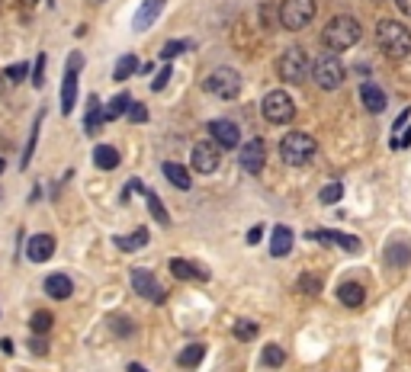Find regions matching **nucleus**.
I'll return each mask as SVG.
<instances>
[{"label": "nucleus", "mask_w": 411, "mask_h": 372, "mask_svg": "<svg viewBox=\"0 0 411 372\" xmlns=\"http://www.w3.org/2000/svg\"><path fill=\"white\" fill-rule=\"evenodd\" d=\"M360 35H363L360 23L353 17H347V13H341V17L328 19L325 33H321V45H325L331 55H341V51L353 49V45L360 42Z\"/></svg>", "instance_id": "nucleus-1"}, {"label": "nucleus", "mask_w": 411, "mask_h": 372, "mask_svg": "<svg viewBox=\"0 0 411 372\" xmlns=\"http://www.w3.org/2000/svg\"><path fill=\"white\" fill-rule=\"evenodd\" d=\"M376 42L389 58H405V55H411V33H408V26H402L398 19H382V23L376 26Z\"/></svg>", "instance_id": "nucleus-2"}, {"label": "nucleus", "mask_w": 411, "mask_h": 372, "mask_svg": "<svg viewBox=\"0 0 411 372\" xmlns=\"http://www.w3.org/2000/svg\"><path fill=\"white\" fill-rule=\"evenodd\" d=\"M315 151H319V145H315V138H312L309 132H289L280 141V157H283L289 167L312 164V161H315Z\"/></svg>", "instance_id": "nucleus-3"}, {"label": "nucleus", "mask_w": 411, "mask_h": 372, "mask_svg": "<svg viewBox=\"0 0 411 372\" xmlns=\"http://www.w3.org/2000/svg\"><path fill=\"white\" fill-rule=\"evenodd\" d=\"M315 13H319V3H315V0H283L277 10V19L283 29L299 33V29H305V26L315 19Z\"/></svg>", "instance_id": "nucleus-4"}, {"label": "nucleus", "mask_w": 411, "mask_h": 372, "mask_svg": "<svg viewBox=\"0 0 411 372\" xmlns=\"http://www.w3.org/2000/svg\"><path fill=\"white\" fill-rule=\"evenodd\" d=\"M309 55H305L299 45H293V49H286L283 55H280L277 61V74L283 83H303L305 77H309Z\"/></svg>", "instance_id": "nucleus-5"}, {"label": "nucleus", "mask_w": 411, "mask_h": 372, "mask_svg": "<svg viewBox=\"0 0 411 372\" xmlns=\"http://www.w3.org/2000/svg\"><path fill=\"white\" fill-rule=\"evenodd\" d=\"M260 109H264V119H267L270 125H289L296 119V103H293V97L283 90H270L267 97H264V103H260Z\"/></svg>", "instance_id": "nucleus-6"}, {"label": "nucleus", "mask_w": 411, "mask_h": 372, "mask_svg": "<svg viewBox=\"0 0 411 372\" xmlns=\"http://www.w3.org/2000/svg\"><path fill=\"white\" fill-rule=\"evenodd\" d=\"M206 90L212 93V97L218 99H235L238 93H241V74H238L235 67H216L209 77H206V83H202Z\"/></svg>", "instance_id": "nucleus-7"}, {"label": "nucleus", "mask_w": 411, "mask_h": 372, "mask_svg": "<svg viewBox=\"0 0 411 372\" xmlns=\"http://www.w3.org/2000/svg\"><path fill=\"white\" fill-rule=\"evenodd\" d=\"M312 74H315V83H319L321 90H337L341 83H344V65L337 55H321L315 65H312Z\"/></svg>", "instance_id": "nucleus-8"}, {"label": "nucleus", "mask_w": 411, "mask_h": 372, "mask_svg": "<svg viewBox=\"0 0 411 372\" xmlns=\"http://www.w3.org/2000/svg\"><path fill=\"white\" fill-rule=\"evenodd\" d=\"M84 67V55L81 51H71L67 55V71H65V81H61V113H74V103H77V74Z\"/></svg>", "instance_id": "nucleus-9"}, {"label": "nucleus", "mask_w": 411, "mask_h": 372, "mask_svg": "<svg viewBox=\"0 0 411 372\" xmlns=\"http://www.w3.org/2000/svg\"><path fill=\"white\" fill-rule=\"evenodd\" d=\"M218 161H222V154H218V145L212 138L193 145V151H190V164H193L196 174H216Z\"/></svg>", "instance_id": "nucleus-10"}, {"label": "nucleus", "mask_w": 411, "mask_h": 372, "mask_svg": "<svg viewBox=\"0 0 411 372\" xmlns=\"http://www.w3.org/2000/svg\"><path fill=\"white\" fill-rule=\"evenodd\" d=\"M132 289L138 292L142 298H148V302H154V305H161L164 298H168V292H164V286H161L158 280H154V273H148V270H132Z\"/></svg>", "instance_id": "nucleus-11"}, {"label": "nucleus", "mask_w": 411, "mask_h": 372, "mask_svg": "<svg viewBox=\"0 0 411 372\" xmlns=\"http://www.w3.org/2000/svg\"><path fill=\"white\" fill-rule=\"evenodd\" d=\"M209 135L218 148H241V129L232 119H212L209 122Z\"/></svg>", "instance_id": "nucleus-12"}, {"label": "nucleus", "mask_w": 411, "mask_h": 372, "mask_svg": "<svg viewBox=\"0 0 411 372\" xmlns=\"http://www.w3.org/2000/svg\"><path fill=\"white\" fill-rule=\"evenodd\" d=\"M238 161H241L244 174H254L257 177L260 170H264V161H267V145L260 138H251L241 145V154H238Z\"/></svg>", "instance_id": "nucleus-13"}, {"label": "nucleus", "mask_w": 411, "mask_h": 372, "mask_svg": "<svg viewBox=\"0 0 411 372\" xmlns=\"http://www.w3.org/2000/svg\"><path fill=\"white\" fill-rule=\"evenodd\" d=\"M170 273L180 282H209V270L193 264V260H184V257H174V260H170Z\"/></svg>", "instance_id": "nucleus-14"}, {"label": "nucleus", "mask_w": 411, "mask_h": 372, "mask_svg": "<svg viewBox=\"0 0 411 372\" xmlns=\"http://www.w3.org/2000/svg\"><path fill=\"white\" fill-rule=\"evenodd\" d=\"M305 238L319 241V244H337V248H344L347 254H357L360 250V238H353L347 232H331V228H319V232H309Z\"/></svg>", "instance_id": "nucleus-15"}, {"label": "nucleus", "mask_w": 411, "mask_h": 372, "mask_svg": "<svg viewBox=\"0 0 411 372\" xmlns=\"http://www.w3.org/2000/svg\"><path fill=\"white\" fill-rule=\"evenodd\" d=\"M51 254H55V238L51 234H33L29 244H26V257L33 264H45V260H51Z\"/></svg>", "instance_id": "nucleus-16"}, {"label": "nucleus", "mask_w": 411, "mask_h": 372, "mask_svg": "<svg viewBox=\"0 0 411 372\" xmlns=\"http://www.w3.org/2000/svg\"><path fill=\"white\" fill-rule=\"evenodd\" d=\"M164 3H168V0H145L142 7H138V13H135V19H132V29H135V33H145L148 26H154V19L161 17Z\"/></svg>", "instance_id": "nucleus-17"}, {"label": "nucleus", "mask_w": 411, "mask_h": 372, "mask_svg": "<svg viewBox=\"0 0 411 372\" xmlns=\"http://www.w3.org/2000/svg\"><path fill=\"white\" fill-rule=\"evenodd\" d=\"M360 103L369 109V113H382L386 109V90L379 83H360Z\"/></svg>", "instance_id": "nucleus-18"}, {"label": "nucleus", "mask_w": 411, "mask_h": 372, "mask_svg": "<svg viewBox=\"0 0 411 372\" xmlns=\"http://www.w3.org/2000/svg\"><path fill=\"white\" fill-rule=\"evenodd\" d=\"M103 106H100V97L97 93H90L87 97V116H84V132L87 135H100V129H103Z\"/></svg>", "instance_id": "nucleus-19"}, {"label": "nucleus", "mask_w": 411, "mask_h": 372, "mask_svg": "<svg viewBox=\"0 0 411 372\" xmlns=\"http://www.w3.org/2000/svg\"><path fill=\"white\" fill-rule=\"evenodd\" d=\"M293 241H296L293 228L277 225V228H273V238H270V254H273V257H286L289 250H293Z\"/></svg>", "instance_id": "nucleus-20"}, {"label": "nucleus", "mask_w": 411, "mask_h": 372, "mask_svg": "<svg viewBox=\"0 0 411 372\" xmlns=\"http://www.w3.org/2000/svg\"><path fill=\"white\" fill-rule=\"evenodd\" d=\"M337 298H341V305L347 308H360L366 302V292H363L360 282H341L337 286Z\"/></svg>", "instance_id": "nucleus-21"}, {"label": "nucleus", "mask_w": 411, "mask_h": 372, "mask_svg": "<svg viewBox=\"0 0 411 372\" xmlns=\"http://www.w3.org/2000/svg\"><path fill=\"white\" fill-rule=\"evenodd\" d=\"M164 170V177H168L170 183H174L180 193H186V190H193V177H190V170L186 167H180V164H174V161H168V164L161 167Z\"/></svg>", "instance_id": "nucleus-22"}, {"label": "nucleus", "mask_w": 411, "mask_h": 372, "mask_svg": "<svg viewBox=\"0 0 411 372\" xmlns=\"http://www.w3.org/2000/svg\"><path fill=\"white\" fill-rule=\"evenodd\" d=\"M45 292H49L51 298H71L74 282H71V276H65V273H51L49 280H45Z\"/></svg>", "instance_id": "nucleus-23"}, {"label": "nucleus", "mask_w": 411, "mask_h": 372, "mask_svg": "<svg viewBox=\"0 0 411 372\" xmlns=\"http://www.w3.org/2000/svg\"><path fill=\"white\" fill-rule=\"evenodd\" d=\"M382 257H386V264H392V266H405V264H411V244L392 241V244H386Z\"/></svg>", "instance_id": "nucleus-24"}, {"label": "nucleus", "mask_w": 411, "mask_h": 372, "mask_svg": "<svg viewBox=\"0 0 411 372\" xmlns=\"http://www.w3.org/2000/svg\"><path fill=\"white\" fill-rule=\"evenodd\" d=\"M93 164L100 167V170H116L119 151L113 148V145H97V148H93Z\"/></svg>", "instance_id": "nucleus-25"}, {"label": "nucleus", "mask_w": 411, "mask_h": 372, "mask_svg": "<svg viewBox=\"0 0 411 372\" xmlns=\"http://www.w3.org/2000/svg\"><path fill=\"white\" fill-rule=\"evenodd\" d=\"M129 106H132L129 93H116V97H113L106 106H103V119H106V122H113V119H122L129 113Z\"/></svg>", "instance_id": "nucleus-26"}, {"label": "nucleus", "mask_w": 411, "mask_h": 372, "mask_svg": "<svg viewBox=\"0 0 411 372\" xmlns=\"http://www.w3.org/2000/svg\"><path fill=\"white\" fill-rule=\"evenodd\" d=\"M202 359H206V343H190V347L180 350V356H177V366L193 369V366H200Z\"/></svg>", "instance_id": "nucleus-27"}, {"label": "nucleus", "mask_w": 411, "mask_h": 372, "mask_svg": "<svg viewBox=\"0 0 411 372\" xmlns=\"http://www.w3.org/2000/svg\"><path fill=\"white\" fill-rule=\"evenodd\" d=\"M113 241H116L119 250H138L148 244V228H135L132 234H116Z\"/></svg>", "instance_id": "nucleus-28"}, {"label": "nucleus", "mask_w": 411, "mask_h": 372, "mask_svg": "<svg viewBox=\"0 0 411 372\" xmlns=\"http://www.w3.org/2000/svg\"><path fill=\"white\" fill-rule=\"evenodd\" d=\"M138 67H142V65H138V58H135V55H122V58L116 61V67H113V81L126 83L132 74H138Z\"/></svg>", "instance_id": "nucleus-29"}, {"label": "nucleus", "mask_w": 411, "mask_h": 372, "mask_svg": "<svg viewBox=\"0 0 411 372\" xmlns=\"http://www.w3.org/2000/svg\"><path fill=\"white\" fill-rule=\"evenodd\" d=\"M42 119H45V113L39 109V116H35V122H33V132H29V141H26V151H23V161H19V167H29V161H33V151H35V145H39V129H42Z\"/></svg>", "instance_id": "nucleus-30"}, {"label": "nucleus", "mask_w": 411, "mask_h": 372, "mask_svg": "<svg viewBox=\"0 0 411 372\" xmlns=\"http://www.w3.org/2000/svg\"><path fill=\"white\" fill-rule=\"evenodd\" d=\"M142 196L148 199V209H152V216L158 218V225H170V216H168V209H164V202H161V196H158V193L145 186V190H142Z\"/></svg>", "instance_id": "nucleus-31"}, {"label": "nucleus", "mask_w": 411, "mask_h": 372, "mask_svg": "<svg viewBox=\"0 0 411 372\" xmlns=\"http://www.w3.org/2000/svg\"><path fill=\"white\" fill-rule=\"evenodd\" d=\"M260 363L267 366V369H280V366L286 363L283 347H277V343H267V347H264V353H260Z\"/></svg>", "instance_id": "nucleus-32"}, {"label": "nucleus", "mask_w": 411, "mask_h": 372, "mask_svg": "<svg viewBox=\"0 0 411 372\" xmlns=\"http://www.w3.org/2000/svg\"><path fill=\"white\" fill-rule=\"evenodd\" d=\"M51 324H55V318H51V312H45V308L33 312V318H29V327H33V334H49Z\"/></svg>", "instance_id": "nucleus-33"}, {"label": "nucleus", "mask_w": 411, "mask_h": 372, "mask_svg": "<svg viewBox=\"0 0 411 372\" xmlns=\"http://www.w3.org/2000/svg\"><path fill=\"white\" fill-rule=\"evenodd\" d=\"M186 49H190V42H184V39H170L168 45L161 49V61H164V65H170V61H174L177 55H184Z\"/></svg>", "instance_id": "nucleus-34"}, {"label": "nucleus", "mask_w": 411, "mask_h": 372, "mask_svg": "<svg viewBox=\"0 0 411 372\" xmlns=\"http://www.w3.org/2000/svg\"><path fill=\"white\" fill-rule=\"evenodd\" d=\"M299 292H303V296H319L321 292V276L319 273H303L299 276Z\"/></svg>", "instance_id": "nucleus-35"}, {"label": "nucleus", "mask_w": 411, "mask_h": 372, "mask_svg": "<svg viewBox=\"0 0 411 372\" xmlns=\"http://www.w3.org/2000/svg\"><path fill=\"white\" fill-rule=\"evenodd\" d=\"M232 331H235V337H238V340H244V343H248V340H254V337H257V324H254V321H248V318H238Z\"/></svg>", "instance_id": "nucleus-36"}, {"label": "nucleus", "mask_w": 411, "mask_h": 372, "mask_svg": "<svg viewBox=\"0 0 411 372\" xmlns=\"http://www.w3.org/2000/svg\"><path fill=\"white\" fill-rule=\"evenodd\" d=\"M341 196H344V186H341V183H328L325 190L319 193V202H325V206H335V202H341Z\"/></svg>", "instance_id": "nucleus-37"}, {"label": "nucleus", "mask_w": 411, "mask_h": 372, "mask_svg": "<svg viewBox=\"0 0 411 372\" xmlns=\"http://www.w3.org/2000/svg\"><path fill=\"white\" fill-rule=\"evenodd\" d=\"M109 327H113L119 337H132L135 334V324L129 321V318H122V314H113V318H109Z\"/></svg>", "instance_id": "nucleus-38"}, {"label": "nucleus", "mask_w": 411, "mask_h": 372, "mask_svg": "<svg viewBox=\"0 0 411 372\" xmlns=\"http://www.w3.org/2000/svg\"><path fill=\"white\" fill-rule=\"evenodd\" d=\"M170 77H174V67H170V65H164V67H161V71H158V74H154V81H152V90H154V93H161V90H164V87H168V81H170Z\"/></svg>", "instance_id": "nucleus-39"}, {"label": "nucleus", "mask_w": 411, "mask_h": 372, "mask_svg": "<svg viewBox=\"0 0 411 372\" xmlns=\"http://www.w3.org/2000/svg\"><path fill=\"white\" fill-rule=\"evenodd\" d=\"M126 116H129V122H148V106L145 103H132Z\"/></svg>", "instance_id": "nucleus-40"}, {"label": "nucleus", "mask_w": 411, "mask_h": 372, "mask_svg": "<svg viewBox=\"0 0 411 372\" xmlns=\"http://www.w3.org/2000/svg\"><path fill=\"white\" fill-rule=\"evenodd\" d=\"M26 71H29L26 65H10L7 71H3V77H7L10 83H23L26 81Z\"/></svg>", "instance_id": "nucleus-41"}, {"label": "nucleus", "mask_w": 411, "mask_h": 372, "mask_svg": "<svg viewBox=\"0 0 411 372\" xmlns=\"http://www.w3.org/2000/svg\"><path fill=\"white\" fill-rule=\"evenodd\" d=\"M42 81H45V55H39L33 67V87H42Z\"/></svg>", "instance_id": "nucleus-42"}, {"label": "nucleus", "mask_w": 411, "mask_h": 372, "mask_svg": "<svg viewBox=\"0 0 411 372\" xmlns=\"http://www.w3.org/2000/svg\"><path fill=\"white\" fill-rule=\"evenodd\" d=\"M29 350H33V353H49V343H45V334H35L33 340H29Z\"/></svg>", "instance_id": "nucleus-43"}, {"label": "nucleus", "mask_w": 411, "mask_h": 372, "mask_svg": "<svg viewBox=\"0 0 411 372\" xmlns=\"http://www.w3.org/2000/svg\"><path fill=\"white\" fill-rule=\"evenodd\" d=\"M260 238H264V225H254V228H251V232H248V238H244V241H248V244H251V248H254V244H257Z\"/></svg>", "instance_id": "nucleus-44"}, {"label": "nucleus", "mask_w": 411, "mask_h": 372, "mask_svg": "<svg viewBox=\"0 0 411 372\" xmlns=\"http://www.w3.org/2000/svg\"><path fill=\"white\" fill-rule=\"evenodd\" d=\"M392 145H395V148H402V145H411V129H405V132H402V138H398V141H392Z\"/></svg>", "instance_id": "nucleus-45"}, {"label": "nucleus", "mask_w": 411, "mask_h": 372, "mask_svg": "<svg viewBox=\"0 0 411 372\" xmlns=\"http://www.w3.org/2000/svg\"><path fill=\"white\" fill-rule=\"evenodd\" d=\"M395 7L402 10L405 17H411V0H395Z\"/></svg>", "instance_id": "nucleus-46"}, {"label": "nucleus", "mask_w": 411, "mask_h": 372, "mask_svg": "<svg viewBox=\"0 0 411 372\" xmlns=\"http://www.w3.org/2000/svg\"><path fill=\"white\" fill-rule=\"evenodd\" d=\"M405 122H408V113H402V116L395 119V125H392V129H395V132H402V125H405Z\"/></svg>", "instance_id": "nucleus-47"}, {"label": "nucleus", "mask_w": 411, "mask_h": 372, "mask_svg": "<svg viewBox=\"0 0 411 372\" xmlns=\"http://www.w3.org/2000/svg\"><path fill=\"white\" fill-rule=\"evenodd\" d=\"M0 350H3V353H13V340L3 337V340H0Z\"/></svg>", "instance_id": "nucleus-48"}, {"label": "nucleus", "mask_w": 411, "mask_h": 372, "mask_svg": "<svg viewBox=\"0 0 411 372\" xmlns=\"http://www.w3.org/2000/svg\"><path fill=\"white\" fill-rule=\"evenodd\" d=\"M129 372H145V369H142L138 363H129Z\"/></svg>", "instance_id": "nucleus-49"}, {"label": "nucleus", "mask_w": 411, "mask_h": 372, "mask_svg": "<svg viewBox=\"0 0 411 372\" xmlns=\"http://www.w3.org/2000/svg\"><path fill=\"white\" fill-rule=\"evenodd\" d=\"M3 87H7V77H3V71H0V93H3Z\"/></svg>", "instance_id": "nucleus-50"}, {"label": "nucleus", "mask_w": 411, "mask_h": 372, "mask_svg": "<svg viewBox=\"0 0 411 372\" xmlns=\"http://www.w3.org/2000/svg\"><path fill=\"white\" fill-rule=\"evenodd\" d=\"M19 3H23V7H35V3H39V0H19Z\"/></svg>", "instance_id": "nucleus-51"}, {"label": "nucleus", "mask_w": 411, "mask_h": 372, "mask_svg": "<svg viewBox=\"0 0 411 372\" xmlns=\"http://www.w3.org/2000/svg\"><path fill=\"white\" fill-rule=\"evenodd\" d=\"M3 170H7V161H3V157H0V174H3Z\"/></svg>", "instance_id": "nucleus-52"}, {"label": "nucleus", "mask_w": 411, "mask_h": 372, "mask_svg": "<svg viewBox=\"0 0 411 372\" xmlns=\"http://www.w3.org/2000/svg\"><path fill=\"white\" fill-rule=\"evenodd\" d=\"M373 3H379V0H373Z\"/></svg>", "instance_id": "nucleus-53"}]
</instances>
